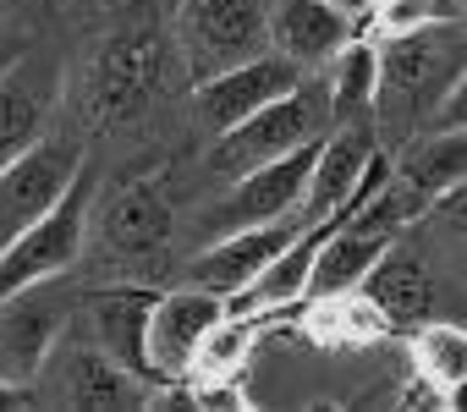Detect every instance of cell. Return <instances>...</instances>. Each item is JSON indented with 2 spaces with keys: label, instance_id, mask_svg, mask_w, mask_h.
Wrapping results in <instances>:
<instances>
[{
  "label": "cell",
  "instance_id": "obj_1",
  "mask_svg": "<svg viewBox=\"0 0 467 412\" xmlns=\"http://www.w3.org/2000/svg\"><path fill=\"white\" fill-rule=\"evenodd\" d=\"M467 67V39L451 34V23H423L407 34H390L379 50V99H374V127L401 138L412 127H429L445 88Z\"/></svg>",
  "mask_w": 467,
  "mask_h": 412
},
{
  "label": "cell",
  "instance_id": "obj_2",
  "mask_svg": "<svg viewBox=\"0 0 467 412\" xmlns=\"http://www.w3.org/2000/svg\"><path fill=\"white\" fill-rule=\"evenodd\" d=\"M336 127V110H330V83L319 72H308L292 94L270 99L265 110H254L248 121L214 132V149H209V170L214 176H243L265 160H281L303 143H319L325 132Z\"/></svg>",
  "mask_w": 467,
  "mask_h": 412
},
{
  "label": "cell",
  "instance_id": "obj_3",
  "mask_svg": "<svg viewBox=\"0 0 467 412\" xmlns=\"http://www.w3.org/2000/svg\"><path fill=\"white\" fill-rule=\"evenodd\" d=\"M325 143V138H319ZM319 143H303L281 160H265L243 176H231V192L220 203L203 210V242L214 237H231V232H248V226H265V221H286L303 210L308 198V176H314V160H319Z\"/></svg>",
  "mask_w": 467,
  "mask_h": 412
},
{
  "label": "cell",
  "instance_id": "obj_4",
  "mask_svg": "<svg viewBox=\"0 0 467 412\" xmlns=\"http://www.w3.org/2000/svg\"><path fill=\"white\" fill-rule=\"evenodd\" d=\"M88 192H94V165H83V176L67 187V198L45 221H34L6 253H0V297H12L23 286L56 281L83 259V237H88Z\"/></svg>",
  "mask_w": 467,
  "mask_h": 412
},
{
  "label": "cell",
  "instance_id": "obj_5",
  "mask_svg": "<svg viewBox=\"0 0 467 412\" xmlns=\"http://www.w3.org/2000/svg\"><path fill=\"white\" fill-rule=\"evenodd\" d=\"M88 154L78 138H39L28 154H17L0 170V253H6L34 221H45L56 203L67 198V187L83 176Z\"/></svg>",
  "mask_w": 467,
  "mask_h": 412
},
{
  "label": "cell",
  "instance_id": "obj_6",
  "mask_svg": "<svg viewBox=\"0 0 467 412\" xmlns=\"http://www.w3.org/2000/svg\"><path fill=\"white\" fill-rule=\"evenodd\" d=\"M67 314H72V303L61 292V275L0 297V379L34 390L45 379L56 346L67 341Z\"/></svg>",
  "mask_w": 467,
  "mask_h": 412
},
{
  "label": "cell",
  "instance_id": "obj_7",
  "mask_svg": "<svg viewBox=\"0 0 467 412\" xmlns=\"http://www.w3.org/2000/svg\"><path fill=\"white\" fill-rule=\"evenodd\" d=\"M182 45H187L192 77H209L259 56L270 45V0H187Z\"/></svg>",
  "mask_w": 467,
  "mask_h": 412
},
{
  "label": "cell",
  "instance_id": "obj_8",
  "mask_svg": "<svg viewBox=\"0 0 467 412\" xmlns=\"http://www.w3.org/2000/svg\"><path fill=\"white\" fill-rule=\"evenodd\" d=\"M165 72V39L154 23H127L99 45L94 61V116L99 121H132Z\"/></svg>",
  "mask_w": 467,
  "mask_h": 412
},
{
  "label": "cell",
  "instance_id": "obj_9",
  "mask_svg": "<svg viewBox=\"0 0 467 412\" xmlns=\"http://www.w3.org/2000/svg\"><path fill=\"white\" fill-rule=\"evenodd\" d=\"M303 77H308V67H297L292 56L259 50V56H248V61H237V67H225V72L198 77V83H192V110H198V121H203L209 132H225V127L248 121L254 110H265L270 99L292 94Z\"/></svg>",
  "mask_w": 467,
  "mask_h": 412
},
{
  "label": "cell",
  "instance_id": "obj_10",
  "mask_svg": "<svg viewBox=\"0 0 467 412\" xmlns=\"http://www.w3.org/2000/svg\"><path fill=\"white\" fill-rule=\"evenodd\" d=\"M308 215H286V221H265V226H248V232H231V237H214L203 242V253L187 264V286H203V292H220V297H237L243 286H254L297 237H303Z\"/></svg>",
  "mask_w": 467,
  "mask_h": 412
},
{
  "label": "cell",
  "instance_id": "obj_11",
  "mask_svg": "<svg viewBox=\"0 0 467 412\" xmlns=\"http://www.w3.org/2000/svg\"><path fill=\"white\" fill-rule=\"evenodd\" d=\"M45 374H50V396L61 407H149V401H160V390L149 379H138L132 368H121L94 335L56 346Z\"/></svg>",
  "mask_w": 467,
  "mask_h": 412
},
{
  "label": "cell",
  "instance_id": "obj_12",
  "mask_svg": "<svg viewBox=\"0 0 467 412\" xmlns=\"http://www.w3.org/2000/svg\"><path fill=\"white\" fill-rule=\"evenodd\" d=\"M225 297L203 292V286H182V292H160L154 319H149V357L165 390H176L192 374V357L203 346V335L225 319Z\"/></svg>",
  "mask_w": 467,
  "mask_h": 412
},
{
  "label": "cell",
  "instance_id": "obj_13",
  "mask_svg": "<svg viewBox=\"0 0 467 412\" xmlns=\"http://www.w3.org/2000/svg\"><path fill=\"white\" fill-rule=\"evenodd\" d=\"M154 303H160V292H149V286H105V292H94V297L83 303V314H88V335H94L121 368H132L138 379H149V385L165 396V385H160V374H154V357H149V319H154Z\"/></svg>",
  "mask_w": 467,
  "mask_h": 412
},
{
  "label": "cell",
  "instance_id": "obj_14",
  "mask_svg": "<svg viewBox=\"0 0 467 412\" xmlns=\"http://www.w3.org/2000/svg\"><path fill=\"white\" fill-rule=\"evenodd\" d=\"M99 237L110 253L121 259H149L171 242V198L160 187V176H138V181H121L105 210H99Z\"/></svg>",
  "mask_w": 467,
  "mask_h": 412
},
{
  "label": "cell",
  "instance_id": "obj_15",
  "mask_svg": "<svg viewBox=\"0 0 467 412\" xmlns=\"http://www.w3.org/2000/svg\"><path fill=\"white\" fill-rule=\"evenodd\" d=\"M379 154V127L374 121H341L325 132L319 143V160H314V176H308V198H303V215L308 221H325L336 210H347L352 187L363 181L368 160Z\"/></svg>",
  "mask_w": 467,
  "mask_h": 412
},
{
  "label": "cell",
  "instance_id": "obj_16",
  "mask_svg": "<svg viewBox=\"0 0 467 412\" xmlns=\"http://www.w3.org/2000/svg\"><path fill=\"white\" fill-rule=\"evenodd\" d=\"M352 39V12L336 0H275L270 6V50L292 56L297 67H330Z\"/></svg>",
  "mask_w": 467,
  "mask_h": 412
},
{
  "label": "cell",
  "instance_id": "obj_17",
  "mask_svg": "<svg viewBox=\"0 0 467 412\" xmlns=\"http://www.w3.org/2000/svg\"><path fill=\"white\" fill-rule=\"evenodd\" d=\"M50 105H56V72L50 67L23 56L6 77H0V170L45 138Z\"/></svg>",
  "mask_w": 467,
  "mask_h": 412
},
{
  "label": "cell",
  "instance_id": "obj_18",
  "mask_svg": "<svg viewBox=\"0 0 467 412\" xmlns=\"http://www.w3.org/2000/svg\"><path fill=\"white\" fill-rule=\"evenodd\" d=\"M379 314H385V324L390 330H418L429 314H434V281H429V270H423V259L418 253H407V248H385L379 253V264L363 275V286H358Z\"/></svg>",
  "mask_w": 467,
  "mask_h": 412
},
{
  "label": "cell",
  "instance_id": "obj_19",
  "mask_svg": "<svg viewBox=\"0 0 467 412\" xmlns=\"http://www.w3.org/2000/svg\"><path fill=\"white\" fill-rule=\"evenodd\" d=\"M390 242H396L390 232H374V226H363V221H341V226L325 237L319 259H314V281H308V297L358 292V286H363V275L379 264V253H385Z\"/></svg>",
  "mask_w": 467,
  "mask_h": 412
},
{
  "label": "cell",
  "instance_id": "obj_20",
  "mask_svg": "<svg viewBox=\"0 0 467 412\" xmlns=\"http://www.w3.org/2000/svg\"><path fill=\"white\" fill-rule=\"evenodd\" d=\"M303 335L319 346H368V341L390 335V324L363 292H336V297L303 303Z\"/></svg>",
  "mask_w": 467,
  "mask_h": 412
},
{
  "label": "cell",
  "instance_id": "obj_21",
  "mask_svg": "<svg viewBox=\"0 0 467 412\" xmlns=\"http://www.w3.org/2000/svg\"><path fill=\"white\" fill-rule=\"evenodd\" d=\"M396 176H401L407 187H418L429 203H434L445 187L467 181V127H429V132L418 138V149L396 165Z\"/></svg>",
  "mask_w": 467,
  "mask_h": 412
},
{
  "label": "cell",
  "instance_id": "obj_22",
  "mask_svg": "<svg viewBox=\"0 0 467 412\" xmlns=\"http://www.w3.org/2000/svg\"><path fill=\"white\" fill-rule=\"evenodd\" d=\"M325 83H330L336 127H341V121H374V99H379V50L363 45V39H347V50L330 61Z\"/></svg>",
  "mask_w": 467,
  "mask_h": 412
},
{
  "label": "cell",
  "instance_id": "obj_23",
  "mask_svg": "<svg viewBox=\"0 0 467 412\" xmlns=\"http://www.w3.org/2000/svg\"><path fill=\"white\" fill-rule=\"evenodd\" d=\"M265 330H270V324H265L259 314H225V319L203 335V346H198L187 379H237L243 363H248V352H254V341H259Z\"/></svg>",
  "mask_w": 467,
  "mask_h": 412
},
{
  "label": "cell",
  "instance_id": "obj_24",
  "mask_svg": "<svg viewBox=\"0 0 467 412\" xmlns=\"http://www.w3.org/2000/svg\"><path fill=\"white\" fill-rule=\"evenodd\" d=\"M412 363L423 379H434L440 390H451L456 379H467V330L445 324V319H423L412 330Z\"/></svg>",
  "mask_w": 467,
  "mask_h": 412
},
{
  "label": "cell",
  "instance_id": "obj_25",
  "mask_svg": "<svg viewBox=\"0 0 467 412\" xmlns=\"http://www.w3.org/2000/svg\"><path fill=\"white\" fill-rule=\"evenodd\" d=\"M374 6L385 34H407L423 23H467V0H374Z\"/></svg>",
  "mask_w": 467,
  "mask_h": 412
},
{
  "label": "cell",
  "instance_id": "obj_26",
  "mask_svg": "<svg viewBox=\"0 0 467 412\" xmlns=\"http://www.w3.org/2000/svg\"><path fill=\"white\" fill-rule=\"evenodd\" d=\"M429 221H440L451 237H462V242H467V181L445 187V192L429 203Z\"/></svg>",
  "mask_w": 467,
  "mask_h": 412
},
{
  "label": "cell",
  "instance_id": "obj_27",
  "mask_svg": "<svg viewBox=\"0 0 467 412\" xmlns=\"http://www.w3.org/2000/svg\"><path fill=\"white\" fill-rule=\"evenodd\" d=\"M429 127H467V67H462L456 83L445 88V99H440V110H434Z\"/></svg>",
  "mask_w": 467,
  "mask_h": 412
},
{
  "label": "cell",
  "instance_id": "obj_28",
  "mask_svg": "<svg viewBox=\"0 0 467 412\" xmlns=\"http://www.w3.org/2000/svg\"><path fill=\"white\" fill-rule=\"evenodd\" d=\"M23 56H28V39H23L17 28H6V23H0V77H6V72L23 61Z\"/></svg>",
  "mask_w": 467,
  "mask_h": 412
},
{
  "label": "cell",
  "instance_id": "obj_29",
  "mask_svg": "<svg viewBox=\"0 0 467 412\" xmlns=\"http://www.w3.org/2000/svg\"><path fill=\"white\" fill-rule=\"evenodd\" d=\"M28 401H34V390H28V385L0 379V407H28Z\"/></svg>",
  "mask_w": 467,
  "mask_h": 412
},
{
  "label": "cell",
  "instance_id": "obj_30",
  "mask_svg": "<svg viewBox=\"0 0 467 412\" xmlns=\"http://www.w3.org/2000/svg\"><path fill=\"white\" fill-rule=\"evenodd\" d=\"M336 6H347V12L358 17V12H368V6H374V0H336Z\"/></svg>",
  "mask_w": 467,
  "mask_h": 412
}]
</instances>
